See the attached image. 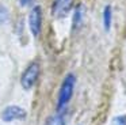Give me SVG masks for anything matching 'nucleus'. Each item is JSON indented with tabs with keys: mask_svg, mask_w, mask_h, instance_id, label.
Listing matches in <instances>:
<instances>
[{
	"mask_svg": "<svg viewBox=\"0 0 126 125\" xmlns=\"http://www.w3.org/2000/svg\"><path fill=\"white\" fill-rule=\"evenodd\" d=\"M75 84H76V78H75L73 73H68V75L64 78L63 83L60 87V92H58V101H57V109L61 110L64 109L68 102L71 101L72 95L75 91Z\"/></svg>",
	"mask_w": 126,
	"mask_h": 125,
	"instance_id": "obj_1",
	"label": "nucleus"
},
{
	"mask_svg": "<svg viewBox=\"0 0 126 125\" xmlns=\"http://www.w3.org/2000/svg\"><path fill=\"white\" fill-rule=\"evenodd\" d=\"M111 21H112V11L111 5H106L103 8V27L106 31H109L111 27Z\"/></svg>",
	"mask_w": 126,
	"mask_h": 125,
	"instance_id": "obj_6",
	"label": "nucleus"
},
{
	"mask_svg": "<svg viewBox=\"0 0 126 125\" xmlns=\"http://www.w3.org/2000/svg\"><path fill=\"white\" fill-rule=\"evenodd\" d=\"M39 76V64L38 62H31L27 68L25 69V72L22 73L20 78V84L25 90H30L34 87V84L37 83V79Z\"/></svg>",
	"mask_w": 126,
	"mask_h": 125,
	"instance_id": "obj_2",
	"label": "nucleus"
},
{
	"mask_svg": "<svg viewBox=\"0 0 126 125\" xmlns=\"http://www.w3.org/2000/svg\"><path fill=\"white\" fill-rule=\"evenodd\" d=\"M8 16H10L8 10H7L4 5L0 4V23H6V22L8 21Z\"/></svg>",
	"mask_w": 126,
	"mask_h": 125,
	"instance_id": "obj_9",
	"label": "nucleus"
},
{
	"mask_svg": "<svg viewBox=\"0 0 126 125\" xmlns=\"http://www.w3.org/2000/svg\"><path fill=\"white\" fill-rule=\"evenodd\" d=\"M72 8V0H53V15L56 18H65Z\"/></svg>",
	"mask_w": 126,
	"mask_h": 125,
	"instance_id": "obj_5",
	"label": "nucleus"
},
{
	"mask_svg": "<svg viewBox=\"0 0 126 125\" xmlns=\"http://www.w3.org/2000/svg\"><path fill=\"white\" fill-rule=\"evenodd\" d=\"M29 27H30V31L33 33L34 37H38L39 33H41V27H42V8L39 5H35L30 11Z\"/></svg>",
	"mask_w": 126,
	"mask_h": 125,
	"instance_id": "obj_3",
	"label": "nucleus"
},
{
	"mask_svg": "<svg viewBox=\"0 0 126 125\" xmlns=\"http://www.w3.org/2000/svg\"><path fill=\"white\" fill-rule=\"evenodd\" d=\"M45 125H65V118L61 114H54V116L47 117Z\"/></svg>",
	"mask_w": 126,
	"mask_h": 125,
	"instance_id": "obj_8",
	"label": "nucleus"
},
{
	"mask_svg": "<svg viewBox=\"0 0 126 125\" xmlns=\"http://www.w3.org/2000/svg\"><path fill=\"white\" fill-rule=\"evenodd\" d=\"M19 3H20V5H22V7H27V5L33 4L34 0H19Z\"/></svg>",
	"mask_w": 126,
	"mask_h": 125,
	"instance_id": "obj_11",
	"label": "nucleus"
},
{
	"mask_svg": "<svg viewBox=\"0 0 126 125\" xmlns=\"http://www.w3.org/2000/svg\"><path fill=\"white\" fill-rule=\"evenodd\" d=\"M112 125H126V114L117 116L112 120Z\"/></svg>",
	"mask_w": 126,
	"mask_h": 125,
	"instance_id": "obj_10",
	"label": "nucleus"
},
{
	"mask_svg": "<svg viewBox=\"0 0 126 125\" xmlns=\"http://www.w3.org/2000/svg\"><path fill=\"white\" fill-rule=\"evenodd\" d=\"M26 110L20 106H7L1 113V118L6 122H11V121H22L26 118Z\"/></svg>",
	"mask_w": 126,
	"mask_h": 125,
	"instance_id": "obj_4",
	"label": "nucleus"
},
{
	"mask_svg": "<svg viewBox=\"0 0 126 125\" xmlns=\"http://www.w3.org/2000/svg\"><path fill=\"white\" fill-rule=\"evenodd\" d=\"M83 24V7L77 5L73 14V30H77Z\"/></svg>",
	"mask_w": 126,
	"mask_h": 125,
	"instance_id": "obj_7",
	"label": "nucleus"
}]
</instances>
